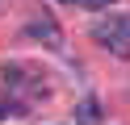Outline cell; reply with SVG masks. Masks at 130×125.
<instances>
[{"instance_id": "8992f818", "label": "cell", "mask_w": 130, "mask_h": 125, "mask_svg": "<svg viewBox=\"0 0 130 125\" xmlns=\"http://www.w3.org/2000/svg\"><path fill=\"white\" fill-rule=\"evenodd\" d=\"M0 113H4V108H0Z\"/></svg>"}, {"instance_id": "6da1fadb", "label": "cell", "mask_w": 130, "mask_h": 125, "mask_svg": "<svg viewBox=\"0 0 130 125\" xmlns=\"http://www.w3.org/2000/svg\"><path fill=\"white\" fill-rule=\"evenodd\" d=\"M92 38L101 42L105 50H113L118 58H130V13L101 17V21L92 25Z\"/></svg>"}, {"instance_id": "277c9868", "label": "cell", "mask_w": 130, "mask_h": 125, "mask_svg": "<svg viewBox=\"0 0 130 125\" xmlns=\"http://www.w3.org/2000/svg\"><path fill=\"white\" fill-rule=\"evenodd\" d=\"M84 4H92V8H105V4H113V0H84Z\"/></svg>"}, {"instance_id": "3957f363", "label": "cell", "mask_w": 130, "mask_h": 125, "mask_svg": "<svg viewBox=\"0 0 130 125\" xmlns=\"http://www.w3.org/2000/svg\"><path fill=\"white\" fill-rule=\"evenodd\" d=\"M76 125H101V104H96L92 96L80 100V108H76Z\"/></svg>"}, {"instance_id": "5b68a950", "label": "cell", "mask_w": 130, "mask_h": 125, "mask_svg": "<svg viewBox=\"0 0 130 125\" xmlns=\"http://www.w3.org/2000/svg\"><path fill=\"white\" fill-rule=\"evenodd\" d=\"M0 8H4V0H0Z\"/></svg>"}, {"instance_id": "7a4b0ae2", "label": "cell", "mask_w": 130, "mask_h": 125, "mask_svg": "<svg viewBox=\"0 0 130 125\" xmlns=\"http://www.w3.org/2000/svg\"><path fill=\"white\" fill-rule=\"evenodd\" d=\"M25 33H29V38H42V42H46L51 50H59V46H63V33H59V25H55L51 17H34Z\"/></svg>"}]
</instances>
